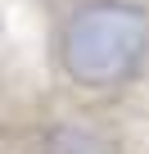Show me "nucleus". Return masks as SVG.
<instances>
[{"label": "nucleus", "instance_id": "f03ea898", "mask_svg": "<svg viewBox=\"0 0 149 154\" xmlns=\"http://www.w3.org/2000/svg\"><path fill=\"white\" fill-rule=\"evenodd\" d=\"M41 149L45 154H113V145L86 122H54L41 136Z\"/></svg>", "mask_w": 149, "mask_h": 154}, {"label": "nucleus", "instance_id": "f257e3e1", "mask_svg": "<svg viewBox=\"0 0 149 154\" xmlns=\"http://www.w3.org/2000/svg\"><path fill=\"white\" fill-rule=\"evenodd\" d=\"M149 54V14L131 0H91L59 32V63L86 91H118Z\"/></svg>", "mask_w": 149, "mask_h": 154}]
</instances>
